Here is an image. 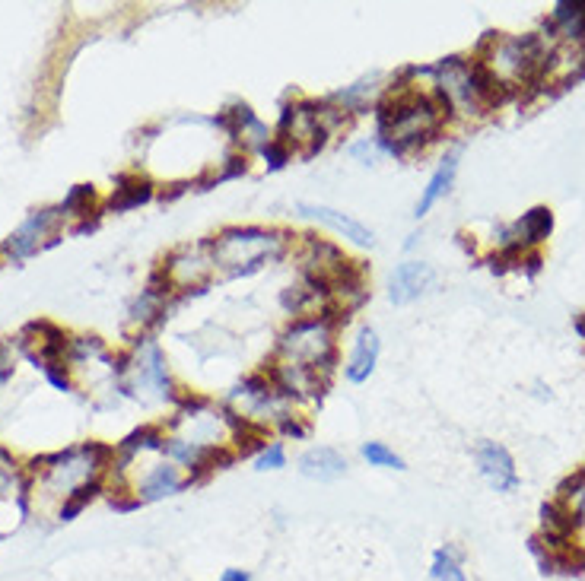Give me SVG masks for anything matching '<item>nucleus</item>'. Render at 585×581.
<instances>
[{
	"instance_id": "obj_11",
	"label": "nucleus",
	"mask_w": 585,
	"mask_h": 581,
	"mask_svg": "<svg viewBox=\"0 0 585 581\" xmlns=\"http://www.w3.org/2000/svg\"><path fill=\"white\" fill-rule=\"evenodd\" d=\"M379 353H382V343H379V334L376 331H360L357 337V350H353L350 356V366H347V378L350 381H366L372 375V369H376V362H379Z\"/></svg>"
},
{
	"instance_id": "obj_14",
	"label": "nucleus",
	"mask_w": 585,
	"mask_h": 581,
	"mask_svg": "<svg viewBox=\"0 0 585 581\" xmlns=\"http://www.w3.org/2000/svg\"><path fill=\"white\" fill-rule=\"evenodd\" d=\"M430 578L433 581H465L462 550L458 547H439L430 559Z\"/></svg>"
},
{
	"instance_id": "obj_18",
	"label": "nucleus",
	"mask_w": 585,
	"mask_h": 581,
	"mask_svg": "<svg viewBox=\"0 0 585 581\" xmlns=\"http://www.w3.org/2000/svg\"><path fill=\"white\" fill-rule=\"evenodd\" d=\"M93 201H96V191H93V185H77L74 191H70L67 197H64V204H61V213H90V207H93Z\"/></svg>"
},
{
	"instance_id": "obj_15",
	"label": "nucleus",
	"mask_w": 585,
	"mask_h": 581,
	"mask_svg": "<svg viewBox=\"0 0 585 581\" xmlns=\"http://www.w3.org/2000/svg\"><path fill=\"white\" fill-rule=\"evenodd\" d=\"M99 493H102V480H99V477L80 483L77 489H70L67 499H64V505H61V521H74V518L83 512V508L99 496Z\"/></svg>"
},
{
	"instance_id": "obj_5",
	"label": "nucleus",
	"mask_w": 585,
	"mask_h": 581,
	"mask_svg": "<svg viewBox=\"0 0 585 581\" xmlns=\"http://www.w3.org/2000/svg\"><path fill=\"white\" fill-rule=\"evenodd\" d=\"M299 213H306V216H312V220L331 226L334 232H341L344 239L357 242V245H363V248H372V245H376V235H372V229H366V226L357 223V220H350L347 213H338V210H331V207H318V204H299Z\"/></svg>"
},
{
	"instance_id": "obj_20",
	"label": "nucleus",
	"mask_w": 585,
	"mask_h": 581,
	"mask_svg": "<svg viewBox=\"0 0 585 581\" xmlns=\"http://www.w3.org/2000/svg\"><path fill=\"white\" fill-rule=\"evenodd\" d=\"M487 264H490V270H493V274H506V270H512L516 264H522V245H512V242H506L500 251H496V254H490V258H487Z\"/></svg>"
},
{
	"instance_id": "obj_29",
	"label": "nucleus",
	"mask_w": 585,
	"mask_h": 581,
	"mask_svg": "<svg viewBox=\"0 0 585 581\" xmlns=\"http://www.w3.org/2000/svg\"><path fill=\"white\" fill-rule=\"evenodd\" d=\"M576 331H579V334H582V337H585V315H582V318H579V321H576Z\"/></svg>"
},
{
	"instance_id": "obj_7",
	"label": "nucleus",
	"mask_w": 585,
	"mask_h": 581,
	"mask_svg": "<svg viewBox=\"0 0 585 581\" xmlns=\"http://www.w3.org/2000/svg\"><path fill=\"white\" fill-rule=\"evenodd\" d=\"M299 470H303V477H309V480L331 483V480L344 477L347 461L334 448H312L299 458Z\"/></svg>"
},
{
	"instance_id": "obj_3",
	"label": "nucleus",
	"mask_w": 585,
	"mask_h": 581,
	"mask_svg": "<svg viewBox=\"0 0 585 581\" xmlns=\"http://www.w3.org/2000/svg\"><path fill=\"white\" fill-rule=\"evenodd\" d=\"M477 467L487 477V483L496 489V493H512L519 486V474H516V461L512 455L496 442H484L477 448Z\"/></svg>"
},
{
	"instance_id": "obj_9",
	"label": "nucleus",
	"mask_w": 585,
	"mask_h": 581,
	"mask_svg": "<svg viewBox=\"0 0 585 581\" xmlns=\"http://www.w3.org/2000/svg\"><path fill=\"white\" fill-rule=\"evenodd\" d=\"M541 524H544V534L547 537L570 540L573 531H579L582 512H579V508H570V505L560 502V499H554V502H544L541 505Z\"/></svg>"
},
{
	"instance_id": "obj_16",
	"label": "nucleus",
	"mask_w": 585,
	"mask_h": 581,
	"mask_svg": "<svg viewBox=\"0 0 585 581\" xmlns=\"http://www.w3.org/2000/svg\"><path fill=\"white\" fill-rule=\"evenodd\" d=\"M233 426H236V458L252 455V451H258V448H268L271 432L264 426H258L252 420H233Z\"/></svg>"
},
{
	"instance_id": "obj_26",
	"label": "nucleus",
	"mask_w": 585,
	"mask_h": 581,
	"mask_svg": "<svg viewBox=\"0 0 585 581\" xmlns=\"http://www.w3.org/2000/svg\"><path fill=\"white\" fill-rule=\"evenodd\" d=\"M220 581H252V575H248L245 569H226L220 575Z\"/></svg>"
},
{
	"instance_id": "obj_27",
	"label": "nucleus",
	"mask_w": 585,
	"mask_h": 581,
	"mask_svg": "<svg viewBox=\"0 0 585 581\" xmlns=\"http://www.w3.org/2000/svg\"><path fill=\"white\" fill-rule=\"evenodd\" d=\"M353 156H363L366 162H372L376 159V150H372L369 143H357V147H353Z\"/></svg>"
},
{
	"instance_id": "obj_25",
	"label": "nucleus",
	"mask_w": 585,
	"mask_h": 581,
	"mask_svg": "<svg viewBox=\"0 0 585 581\" xmlns=\"http://www.w3.org/2000/svg\"><path fill=\"white\" fill-rule=\"evenodd\" d=\"M283 432H287V435H299V439H303V435H306V426L303 423H296V420H290V416H283Z\"/></svg>"
},
{
	"instance_id": "obj_19",
	"label": "nucleus",
	"mask_w": 585,
	"mask_h": 581,
	"mask_svg": "<svg viewBox=\"0 0 585 581\" xmlns=\"http://www.w3.org/2000/svg\"><path fill=\"white\" fill-rule=\"evenodd\" d=\"M363 458L376 467H395V470H404V461L395 455L392 448H385L382 442H366L363 445Z\"/></svg>"
},
{
	"instance_id": "obj_10",
	"label": "nucleus",
	"mask_w": 585,
	"mask_h": 581,
	"mask_svg": "<svg viewBox=\"0 0 585 581\" xmlns=\"http://www.w3.org/2000/svg\"><path fill=\"white\" fill-rule=\"evenodd\" d=\"M137 381L140 385H153L163 397H172L166 359H163V353H159L156 343H144V350L137 353Z\"/></svg>"
},
{
	"instance_id": "obj_8",
	"label": "nucleus",
	"mask_w": 585,
	"mask_h": 581,
	"mask_svg": "<svg viewBox=\"0 0 585 581\" xmlns=\"http://www.w3.org/2000/svg\"><path fill=\"white\" fill-rule=\"evenodd\" d=\"M115 194L109 197V210L115 213H124V210H134L140 204H147L150 197H153V185H150V178L144 175H118L115 178Z\"/></svg>"
},
{
	"instance_id": "obj_6",
	"label": "nucleus",
	"mask_w": 585,
	"mask_h": 581,
	"mask_svg": "<svg viewBox=\"0 0 585 581\" xmlns=\"http://www.w3.org/2000/svg\"><path fill=\"white\" fill-rule=\"evenodd\" d=\"M554 232V213L547 207H531L522 220L506 232V239H512V245H538L547 235Z\"/></svg>"
},
{
	"instance_id": "obj_4",
	"label": "nucleus",
	"mask_w": 585,
	"mask_h": 581,
	"mask_svg": "<svg viewBox=\"0 0 585 581\" xmlns=\"http://www.w3.org/2000/svg\"><path fill=\"white\" fill-rule=\"evenodd\" d=\"M436 274H433V267L430 264H420V261H407L395 270V277H392V302L395 305H407V302H414L417 296H423L427 289L433 286Z\"/></svg>"
},
{
	"instance_id": "obj_28",
	"label": "nucleus",
	"mask_w": 585,
	"mask_h": 581,
	"mask_svg": "<svg viewBox=\"0 0 585 581\" xmlns=\"http://www.w3.org/2000/svg\"><path fill=\"white\" fill-rule=\"evenodd\" d=\"M525 264H528V274H531V277H535V274H538V270H541V254H531V258H528Z\"/></svg>"
},
{
	"instance_id": "obj_13",
	"label": "nucleus",
	"mask_w": 585,
	"mask_h": 581,
	"mask_svg": "<svg viewBox=\"0 0 585 581\" xmlns=\"http://www.w3.org/2000/svg\"><path fill=\"white\" fill-rule=\"evenodd\" d=\"M455 172H458V153H449L446 159L439 162V169H436V175L430 178L427 191H423L420 204H417V216H427V213L436 207L439 197H442V194H449L452 181H455Z\"/></svg>"
},
{
	"instance_id": "obj_2",
	"label": "nucleus",
	"mask_w": 585,
	"mask_h": 581,
	"mask_svg": "<svg viewBox=\"0 0 585 581\" xmlns=\"http://www.w3.org/2000/svg\"><path fill=\"white\" fill-rule=\"evenodd\" d=\"M58 216H61V210H42V213H32L29 220H26L20 229H16L4 245H0V254H10L13 261L29 258L32 251H39V239H42V235L55 229Z\"/></svg>"
},
{
	"instance_id": "obj_21",
	"label": "nucleus",
	"mask_w": 585,
	"mask_h": 581,
	"mask_svg": "<svg viewBox=\"0 0 585 581\" xmlns=\"http://www.w3.org/2000/svg\"><path fill=\"white\" fill-rule=\"evenodd\" d=\"M261 153H264V159H268V169H283V166L290 162V143L271 140Z\"/></svg>"
},
{
	"instance_id": "obj_24",
	"label": "nucleus",
	"mask_w": 585,
	"mask_h": 581,
	"mask_svg": "<svg viewBox=\"0 0 585 581\" xmlns=\"http://www.w3.org/2000/svg\"><path fill=\"white\" fill-rule=\"evenodd\" d=\"M226 162H229V166H226V172L220 178H236V175H245V169H248L245 156H229Z\"/></svg>"
},
{
	"instance_id": "obj_12",
	"label": "nucleus",
	"mask_w": 585,
	"mask_h": 581,
	"mask_svg": "<svg viewBox=\"0 0 585 581\" xmlns=\"http://www.w3.org/2000/svg\"><path fill=\"white\" fill-rule=\"evenodd\" d=\"M185 489V480L179 477V467L172 464H159L153 474L144 480V486H140V502H156V499H166V496H175Z\"/></svg>"
},
{
	"instance_id": "obj_1",
	"label": "nucleus",
	"mask_w": 585,
	"mask_h": 581,
	"mask_svg": "<svg viewBox=\"0 0 585 581\" xmlns=\"http://www.w3.org/2000/svg\"><path fill=\"white\" fill-rule=\"evenodd\" d=\"M283 239L277 232H264V229H226L217 242H210L214 248V261L226 267L233 277L255 274V270L277 254Z\"/></svg>"
},
{
	"instance_id": "obj_30",
	"label": "nucleus",
	"mask_w": 585,
	"mask_h": 581,
	"mask_svg": "<svg viewBox=\"0 0 585 581\" xmlns=\"http://www.w3.org/2000/svg\"><path fill=\"white\" fill-rule=\"evenodd\" d=\"M582 474H585V470H582Z\"/></svg>"
},
{
	"instance_id": "obj_23",
	"label": "nucleus",
	"mask_w": 585,
	"mask_h": 581,
	"mask_svg": "<svg viewBox=\"0 0 585 581\" xmlns=\"http://www.w3.org/2000/svg\"><path fill=\"white\" fill-rule=\"evenodd\" d=\"M45 378L51 381L55 388H61V391H70V381H67V372H61V366H48L45 369Z\"/></svg>"
},
{
	"instance_id": "obj_17",
	"label": "nucleus",
	"mask_w": 585,
	"mask_h": 581,
	"mask_svg": "<svg viewBox=\"0 0 585 581\" xmlns=\"http://www.w3.org/2000/svg\"><path fill=\"white\" fill-rule=\"evenodd\" d=\"M137 448H156V451H166V439H163V432H159V426H140L134 429L128 439L121 442V451L124 455H134Z\"/></svg>"
},
{
	"instance_id": "obj_22",
	"label": "nucleus",
	"mask_w": 585,
	"mask_h": 581,
	"mask_svg": "<svg viewBox=\"0 0 585 581\" xmlns=\"http://www.w3.org/2000/svg\"><path fill=\"white\" fill-rule=\"evenodd\" d=\"M283 464H287V455H283V445H271L261 451L258 458V470H280Z\"/></svg>"
}]
</instances>
